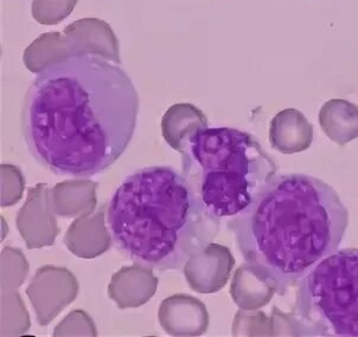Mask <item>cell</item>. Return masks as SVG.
<instances>
[{"instance_id": "6da1fadb", "label": "cell", "mask_w": 358, "mask_h": 337, "mask_svg": "<svg viewBox=\"0 0 358 337\" xmlns=\"http://www.w3.org/2000/svg\"><path fill=\"white\" fill-rule=\"evenodd\" d=\"M139 95L117 64L75 54L39 71L22 108L32 159L51 174L93 178L117 163L136 132Z\"/></svg>"}, {"instance_id": "5b68a950", "label": "cell", "mask_w": 358, "mask_h": 337, "mask_svg": "<svg viewBox=\"0 0 358 337\" xmlns=\"http://www.w3.org/2000/svg\"><path fill=\"white\" fill-rule=\"evenodd\" d=\"M294 315L315 336L358 337V248H342L300 280Z\"/></svg>"}, {"instance_id": "8992f818", "label": "cell", "mask_w": 358, "mask_h": 337, "mask_svg": "<svg viewBox=\"0 0 358 337\" xmlns=\"http://www.w3.org/2000/svg\"><path fill=\"white\" fill-rule=\"evenodd\" d=\"M71 54H90L120 64L119 42L112 27L98 18H83L69 24L62 32Z\"/></svg>"}, {"instance_id": "7a4b0ae2", "label": "cell", "mask_w": 358, "mask_h": 337, "mask_svg": "<svg viewBox=\"0 0 358 337\" xmlns=\"http://www.w3.org/2000/svg\"><path fill=\"white\" fill-rule=\"evenodd\" d=\"M227 226L252 275L284 294L338 250L349 212L322 179L291 173L277 175Z\"/></svg>"}, {"instance_id": "52a82bcc", "label": "cell", "mask_w": 358, "mask_h": 337, "mask_svg": "<svg viewBox=\"0 0 358 337\" xmlns=\"http://www.w3.org/2000/svg\"><path fill=\"white\" fill-rule=\"evenodd\" d=\"M269 140L277 151L284 154H296L311 146L313 126L299 110L285 109L271 121Z\"/></svg>"}, {"instance_id": "ba28073f", "label": "cell", "mask_w": 358, "mask_h": 337, "mask_svg": "<svg viewBox=\"0 0 358 337\" xmlns=\"http://www.w3.org/2000/svg\"><path fill=\"white\" fill-rule=\"evenodd\" d=\"M320 127L336 144H345L358 137V105L345 100L325 102L320 112Z\"/></svg>"}, {"instance_id": "277c9868", "label": "cell", "mask_w": 358, "mask_h": 337, "mask_svg": "<svg viewBox=\"0 0 358 337\" xmlns=\"http://www.w3.org/2000/svg\"><path fill=\"white\" fill-rule=\"evenodd\" d=\"M182 174L211 217H238L278 174L277 163L248 132L201 127L180 137Z\"/></svg>"}, {"instance_id": "30bf717a", "label": "cell", "mask_w": 358, "mask_h": 337, "mask_svg": "<svg viewBox=\"0 0 358 337\" xmlns=\"http://www.w3.org/2000/svg\"><path fill=\"white\" fill-rule=\"evenodd\" d=\"M206 119L203 112L192 105H176L169 109L163 119V132L166 139H176L194 132L195 129L206 127ZM177 141V142H178Z\"/></svg>"}, {"instance_id": "8fae6325", "label": "cell", "mask_w": 358, "mask_h": 337, "mask_svg": "<svg viewBox=\"0 0 358 337\" xmlns=\"http://www.w3.org/2000/svg\"><path fill=\"white\" fill-rule=\"evenodd\" d=\"M78 0H32L31 13L42 25H56L74 11Z\"/></svg>"}, {"instance_id": "3957f363", "label": "cell", "mask_w": 358, "mask_h": 337, "mask_svg": "<svg viewBox=\"0 0 358 337\" xmlns=\"http://www.w3.org/2000/svg\"><path fill=\"white\" fill-rule=\"evenodd\" d=\"M106 227L114 248L141 268L182 270L217 236L182 172L150 166L127 175L109 199Z\"/></svg>"}, {"instance_id": "9c48e42d", "label": "cell", "mask_w": 358, "mask_h": 337, "mask_svg": "<svg viewBox=\"0 0 358 337\" xmlns=\"http://www.w3.org/2000/svg\"><path fill=\"white\" fill-rule=\"evenodd\" d=\"M73 56L62 32H48L35 39L24 52V63L27 69L38 74L51 63Z\"/></svg>"}]
</instances>
